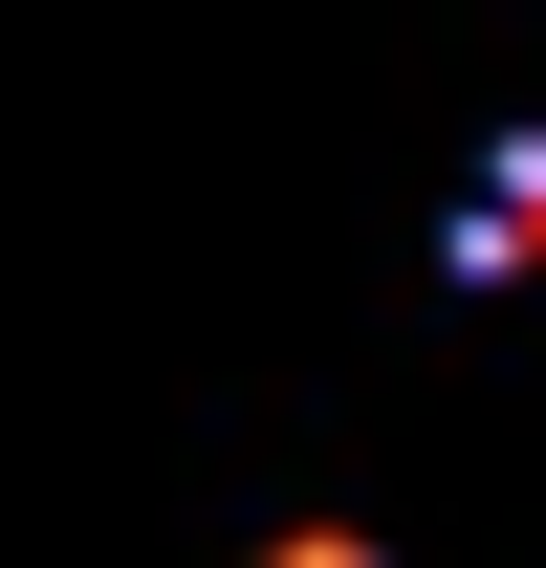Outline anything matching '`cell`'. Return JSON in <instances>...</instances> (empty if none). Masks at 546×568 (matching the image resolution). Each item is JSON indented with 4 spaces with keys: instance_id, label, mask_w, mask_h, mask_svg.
<instances>
[{
    "instance_id": "cell-2",
    "label": "cell",
    "mask_w": 546,
    "mask_h": 568,
    "mask_svg": "<svg viewBox=\"0 0 546 568\" xmlns=\"http://www.w3.org/2000/svg\"><path fill=\"white\" fill-rule=\"evenodd\" d=\"M284 568H372V547H284Z\"/></svg>"
},
{
    "instance_id": "cell-1",
    "label": "cell",
    "mask_w": 546,
    "mask_h": 568,
    "mask_svg": "<svg viewBox=\"0 0 546 568\" xmlns=\"http://www.w3.org/2000/svg\"><path fill=\"white\" fill-rule=\"evenodd\" d=\"M546 241V153H503V175H481V219H459V263H525Z\"/></svg>"
}]
</instances>
